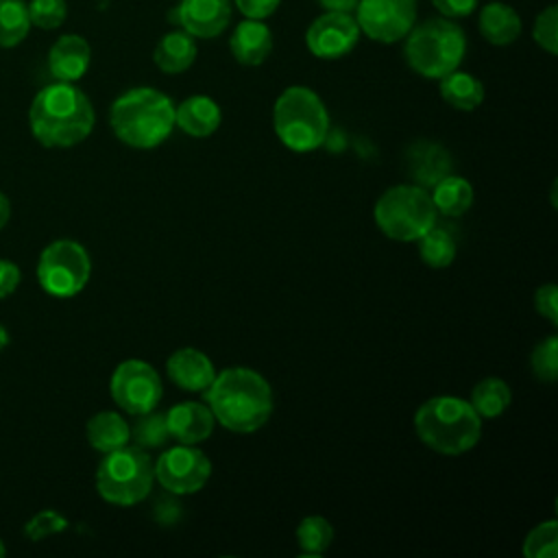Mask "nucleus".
I'll use <instances>...</instances> for the list:
<instances>
[{
    "label": "nucleus",
    "mask_w": 558,
    "mask_h": 558,
    "mask_svg": "<svg viewBox=\"0 0 558 558\" xmlns=\"http://www.w3.org/2000/svg\"><path fill=\"white\" fill-rule=\"evenodd\" d=\"M477 26L482 37L493 44V46H510L519 39L521 35V17L519 13L506 4V2H488L482 7L480 17H477Z\"/></svg>",
    "instance_id": "412c9836"
},
{
    "label": "nucleus",
    "mask_w": 558,
    "mask_h": 558,
    "mask_svg": "<svg viewBox=\"0 0 558 558\" xmlns=\"http://www.w3.org/2000/svg\"><path fill=\"white\" fill-rule=\"evenodd\" d=\"M222 111L218 102L209 96L196 94L181 100L174 107V126H179L190 137H209L218 131Z\"/></svg>",
    "instance_id": "aec40b11"
},
{
    "label": "nucleus",
    "mask_w": 558,
    "mask_h": 558,
    "mask_svg": "<svg viewBox=\"0 0 558 558\" xmlns=\"http://www.w3.org/2000/svg\"><path fill=\"white\" fill-rule=\"evenodd\" d=\"M155 471L148 453L137 445L118 447L96 469L98 495L113 506H135L148 497Z\"/></svg>",
    "instance_id": "0eeeda50"
},
{
    "label": "nucleus",
    "mask_w": 558,
    "mask_h": 558,
    "mask_svg": "<svg viewBox=\"0 0 558 558\" xmlns=\"http://www.w3.org/2000/svg\"><path fill=\"white\" fill-rule=\"evenodd\" d=\"M233 2H235V9L251 20H266L281 4V0H233Z\"/></svg>",
    "instance_id": "e433bc0d"
},
{
    "label": "nucleus",
    "mask_w": 558,
    "mask_h": 558,
    "mask_svg": "<svg viewBox=\"0 0 558 558\" xmlns=\"http://www.w3.org/2000/svg\"><path fill=\"white\" fill-rule=\"evenodd\" d=\"M414 432L421 442L442 456H462L482 436V418L473 405L453 395H438L414 412Z\"/></svg>",
    "instance_id": "20e7f679"
},
{
    "label": "nucleus",
    "mask_w": 558,
    "mask_h": 558,
    "mask_svg": "<svg viewBox=\"0 0 558 558\" xmlns=\"http://www.w3.org/2000/svg\"><path fill=\"white\" fill-rule=\"evenodd\" d=\"M534 307L536 312L547 318L551 325L558 323V290L554 283H545L534 294Z\"/></svg>",
    "instance_id": "c9c22d12"
},
{
    "label": "nucleus",
    "mask_w": 558,
    "mask_h": 558,
    "mask_svg": "<svg viewBox=\"0 0 558 558\" xmlns=\"http://www.w3.org/2000/svg\"><path fill=\"white\" fill-rule=\"evenodd\" d=\"M558 549V521L547 519L532 527L523 541L525 558H556Z\"/></svg>",
    "instance_id": "7c9ffc66"
},
{
    "label": "nucleus",
    "mask_w": 558,
    "mask_h": 558,
    "mask_svg": "<svg viewBox=\"0 0 558 558\" xmlns=\"http://www.w3.org/2000/svg\"><path fill=\"white\" fill-rule=\"evenodd\" d=\"M512 401L510 386L499 377H484L480 379L473 390L469 403L480 414V418H497L506 412Z\"/></svg>",
    "instance_id": "a878e982"
},
{
    "label": "nucleus",
    "mask_w": 558,
    "mask_h": 558,
    "mask_svg": "<svg viewBox=\"0 0 558 558\" xmlns=\"http://www.w3.org/2000/svg\"><path fill=\"white\" fill-rule=\"evenodd\" d=\"M87 440L89 445L100 451V453H109L118 447L129 445L131 440V427L129 423L111 410L98 412L87 421Z\"/></svg>",
    "instance_id": "5701e85b"
},
{
    "label": "nucleus",
    "mask_w": 558,
    "mask_h": 558,
    "mask_svg": "<svg viewBox=\"0 0 558 558\" xmlns=\"http://www.w3.org/2000/svg\"><path fill=\"white\" fill-rule=\"evenodd\" d=\"M432 203L436 207V214L456 218L462 216L471 209L473 205V185L458 174H447L442 177L434 187H432Z\"/></svg>",
    "instance_id": "393cba45"
},
{
    "label": "nucleus",
    "mask_w": 558,
    "mask_h": 558,
    "mask_svg": "<svg viewBox=\"0 0 558 558\" xmlns=\"http://www.w3.org/2000/svg\"><path fill=\"white\" fill-rule=\"evenodd\" d=\"M109 124L122 144L155 148L174 129V102L155 87H133L113 100Z\"/></svg>",
    "instance_id": "7ed1b4c3"
},
{
    "label": "nucleus",
    "mask_w": 558,
    "mask_h": 558,
    "mask_svg": "<svg viewBox=\"0 0 558 558\" xmlns=\"http://www.w3.org/2000/svg\"><path fill=\"white\" fill-rule=\"evenodd\" d=\"M4 551H7V549H4V545H2V541H0V556H4Z\"/></svg>",
    "instance_id": "79ce46f5"
},
{
    "label": "nucleus",
    "mask_w": 558,
    "mask_h": 558,
    "mask_svg": "<svg viewBox=\"0 0 558 558\" xmlns=\"http://www.w3.org/2000/svg\"><path fill=\"white\" fill-rule=\"evenodd\" d=\"M68 15V4L65 0H33L28 4V17L31 24L39 28H57L65 22Z\"/></svg>",
    "instance_id": "72a5a7b5"
},
{
    "label": "nucleus",
    "mask_w": 558,
    "mask_h": 558,
    "mask_svg": "<svg viewBox=\"0 0 558 558\" xmlns=\"http://www.w3.org/2000/svg\"><path fill=\"white\" fill-rule=\"evenodd\" d=\"M168 377L183 390L203 392L216 377L214 362L201 349L183 347L177 349L166 362Z\"/></svg>",
    "instance_id": "dca6fc26"
},
{
    "label": "nucleus",
    "mask_w": 558,
    "mask_h": 558,
    "mask_svg": "<svg viewBox=\"0 0 558 558\" xmlns=\"http://www.w3.org/2000/svg\"><path fill=\"white\" fill-rule=\"evenodd\" d=\"M272 129L286 148L310 153L325 144L329 135V113L314 89L290 85L275 100Z\"/></svg>",
    "instance_id": "39448f33"
},
{
    "label": "nucleus",
    "mask_w": 558,
    "mask_h": 558,
    "mask_svg": "<svg viewBox=\"0 0 558 558\" xmlns=\"http://www.w3.org/2000/svg\"><path fill=\"white\" fill-rule=\"evenodd\" d=\"M373 216L379 231L390 240L416 242L436 222V207L425 187L401 183L377 198Z\"/></svg>",
    "instance_id": "6e6552de"
},
{
    "label": "nucleus",
    "mask_w": 558,
    "mask_h": 558,
    "mask_svg": "<svg viewBox=\"0 0 558 558\" xmlns=\"http://www.w3.org/2000/svg\"><path fill=\"white\" fill-rule=\"evenodd\" d=\"M440 85V96L442 100L460 111H473L482 105L484 100V85L477 76L462 72V70H453L449 74H445L442 78H438Z\"/></svg>",
    "instance_id": "b1692460"
},
{
    "label": "nucleus",
    "mask_w": 558,
    "mask_h": 558,
    "mask_svg": "<svg viewBox=\"0 0 558 558\" xmlns=\"http://www.w3.org/2000/svg\"><path fill=\"white\" fill-rule=\"evenodd\" d=\"M405 163L412 181L421 187H434L442 177L451 174V155L436 142L416 140L405 153Z\"/></svg>",
    "instance_id": "f3484780"
},
{
    "label": "nucleus",
    "mask_w": 558,
    "mask_h": 558,
    "mask_svg": "<svg viewBox=\"0 0 558 558\" xmlns=\"http://www.w3.org/2000/svg\"><path fill=\"white\" fill-rule=\"evenodd\" d=\"M530 364L536 379L545 384H554L558 377V338L549 336L543 342H538L532 351Z\"/></svg>",
    "instance_id": "2f4dec72"
},
{
    "label": "nucleus",
    "mask_w": 558,
    "mask_h": 558,
    "mask_svg": "<svg viewBox=\"0 0 558 558\" xmlns=\"http://www.w3.org/2000/svg\"><path fill=\"white\" fill-rule=\"evenodd\" d=\"M325 11H340V13H353L357 7V0H316Z\"/></svg>",
    "instance_id": "ea45409f"
},
{
    "label": "nucleus",
    "mask_w": 558,
    "mask_h": 558,
    "mask_svg": "<svg viewBox=\"0 0 558 558\" xmlns=\"http://www.w3.org/2000/svg\"><path fill=\"white\" fill-rule=\"evenodd\" d=\"M96 116L89 98L72 83L57 81L37 92L28 109L35 140L48 148L81 144L94 129Z\"/></svg>",
    "instance_id": "f03ea898"
},
{
    "label": "nucleus",
    "mask_w": 558,
    "mask_h": 558,
    "mask_svg": "<svg viewBox=\"0 0 558 558\" xmlns=\"http://www.w3.org/2000/svg\"><path fill=\"white\" fill-rule=\"evenodd\" d=\"M9 218H11V203H9V198L0 192V229L9 222Z\"/></svg>",
    "instance_id": "a19ab883"
},
{
    "label": "nucleus",
    "mask_w": 558,
    "mask_h": 558,
    "mask_svg": "<svg viewBox=\"0 0 558 558\" xmlns=\"http://www.w3.org/2000/svg\"><path fill=\"white\" fill-rule=\"evenodd\" d=\"M168 17L194 39L196 37L211 39V37H218L229 26L231 2L229 0H179V4L170 11Z\"/></svg>",
    "instance_id": "4468645a"
},
{
    "label": "nucleus",
    "mask_w": 558,
    "mask_h": 558,
    "mask_svg": "<svg viewBox=\"0 0 558 558\" xmlns=\"http://www.w3.org/2000/svg\"><path fill=\"white\" fill-rule=\"evenodd\" d=\"M31 28L28 7L22 0H0V46H17Z\"/></svg>",
    "instance_id": "c85d7f7f"
},
{
    "label": "nucleus",
    "mask_w": 558,
    "mask_h": 558,
    "mask_svg": "<svg viewBox=\"0 0 558 558\" xmlns=\"http://www.w3.org/2000/svg\"><path fill=\"white\" fill-rule=\"evenodd\" d=\"M203 395L216 423L235 434L257 432L272 414L270 384L246 366H231L216 373Z\"/></svg>",
    "instance_id": "f257e3e1"
},
{
    "label": "nucleus",
    "mask_w": 558,
    "mask_h": 558,
    "mask_svg": "<svg viewBox=\"0 0 558 558\" xmlns=\"http://www.w3.org/2000/svg\"><path fill=\"white\" fill-rule=\"evenodd\" d=\"M170 438L183 445H196L211 436L216 418L207 403L201 401H183L172 405L166 412Z\"/></svg>",
    "instance_id": "2eb2a0df"
},
{
    "label": "nucleus",
    "mask_w": 558,
    "mask_h": 558,
    "mask_svg": "<svg viewBox=\"0 0 558 558\" xmlns=\"http://www.w3.org/2000/svg\"><path fill=\"white\" fill-rule=\"evenodd\" d=\"M89 61L92 48L81 35H61L48 52L50 74L63 83L78 81L87 72Z\"/></svg>",
    "instance_id": "a211bd4d"
},
{
    "label": "nucleus",
    "mask_w": 558,
    "mask_h": 558,
    "mask_svg": "<svg viewBox=\"0 0 558 558\" xmlns=\"http://www.w3.org/2000/svg\"><path fill=\"white\" fill-rule=\"evenodd\" d=\"M333 543V527L323 514H307L296 525V545L307 556H320Z\"/></svg>",
    "instance_id": "cd10ccee"
},
{
    "label": "nucleus",
    "mask_w": 558,
    "mask_h": 558,
    "mask_svg": "<svg viewBox=\"0 0 558 558\" xmlns=\"http://www.w3.org/2000/svg\"><path fill=\"white\" fill-rule=\"evenodd\" d=\"M353 13L368 39L397 44L416 24V0H357Z\"/></svg>",
    "instance_id": "f8f14e48"
},
{
    "label": "nucleus",
    "mask_w": 558,
    "mask_h": 558,
    "mask_svg": "<svg viewBox=\"0 0 558 558\" xmlns=\"http://www.w3.org/2000/svg\"><path fill=\"white\" fill-rule=\"evenodd\" d=\"M155 480L172 495H192L198 493L209 475L211 462L196 445L179 442L172 449H166L153 464Z\"/></svg>",
    "instance_id": "9b49d317"
},
{
    "label": "nucleus",
    "mask_w": 558,
    "mask_h": 558,
    "mask_svg": "<svg viewBox=\"0 0 558 558\" xmlns=\"http://www.w3.org/2000/svg\"><path fill=\"white\" fill-rule=\"evenodd\" d=\"M92 275V262L87 251L74 240L50 242L37 264L39 286L59 299L78 294Z\"/></svg>",
    "instance_id": "1a4fd4ad"
},
{
    "label": "nucleus",
    "mask_w": 558,
    "mask_h": 558,
    "mask_svg": "<svg viewBox=\"0 0 558 558\" xmlns=\"http://www.w3.org/2000/svg\"><path fill=\"white\" fill-rule=\"evenodd\" d=\"M432 4L438 9L442 17H466L475 11L477 0H432Z\"/></svg>",
    "instance_id": "4c0bfd02"
},
{
    "label": "nucleus",
    "mask_w": 558,
    "mask_h": 558,
    "mask_svg": "<svg viewBox=\"0 0 558 558\" xmlns=\"http://www.w3.org/2000/svg\"><path fill=\"white\" fill-rule=\"evenodd\" d=\"M155 65L166 74H181L196 61V41L185 31H170L166 33L155 50H153Z\"/></svg>",
    "instance_id": "4be33fe9"
},
{
    "label": "nucleus",
    "mask_w": 558,
    "mask_h": 558,
    "mask_svg": "<svg viewBox=\"0 0 558 558\" xmlns=\"http://www.w3.org/2000/svg\"><path fill=\"white\" fill-rule=\"evenodd\" d=\"M131 427V440L142 447V449H155L161 447L168 438V421H166V412H155L148 410L144 414L135 416V423L129 425Z\"/></svg>",
    "instance_id": "c756f323"
},
{
    "label": "nucleus",
    "mask_w": 558,
    "mask_h": 558,
    "mask_svg": "<svg viewBox=\"0 0 558 558\" xmlns=\"http://www.w3.org/2000/svg\"><path fill=\"white\" fill-rule=\"evenodd\" d=\"M403 39V57L423 78H442L458 70L466 52V35L449 17H432L414 24Z\"/></svg>",
    "instance_id": "423d86ee"
},
{
    "label": "nucleus",
    "mask_w": 558,
    "mask_h": 558,
    "mask_svg": "<svg viewBox=\"0 0 558 558\" xmlns=\"http://www.w3.org/2000/svg\"><path fill=\"white\" fill-rule=\"evenodd\" d=\"M418 253L421 259L429 268H447L456 259V238L453 233L442 225H432L418 240Z\"/></svg>",
    "instance_id": "bb28decb"
},
{
    "label": "nucleus",
    "mask_w": 558,
    "mask_h": 558,
    "mask_svg": "<svg viewBox=\"0 0 558 558\" xmlns=\"http://www.w3.org/2000/svg\"><path fill=\"white\" fill-rule=\"evenodd\" d=\"M360 35L362 33L353 13L325 11L307 26L305 46L314 57L333 61L349 54L355 48Z\"/></svg>",
    "instance_id": "ddd939ff"
},
{
    "label": "nucleus",
    "mask_w": 558,
    "mask_h": 558,
    "mask_svg": "<svg viewBox=\"0 0 558 558\" xmlns=\"http://www.w3.org/2000/svg\"><path fill=\"white\" fill-rule=\"evenodd\" d=\"M68 527V521L54 512V510H44L39 514H35L26 527H24V534L31 538V541H39L44 536H50V534H57L61 530Z\"/></svg>",
    "instance_id": "f704fd0d"
},
{
    "label": "nucleus",
    "mask_w": 558,
    "mask_h": 558,
    "mask_svg": "<svg viewBox=\"0 0 558 558\" xmlns=\"http://www.w3.org/2000/svg\"><path fill=\"white\" fill-rule=\"evenodd\" d=\"M20 283V268L9 262V259H0V299L9 296Z\"/></svg>",
    "instance_id": "58836bf2"
},
{
    "label": "nucleus",
    "mask_w": 558,
    "mask_h": 558,
    "mask_svg": "<svg viewBox=\"0 0 558 558\" xmlns=\"http://www.w3.org/2000/svg\"><path fill=\"white\" fill-rule=\"evenodd\" d=\"M229 50L240 65H262L272 50V33L264 20H242L231 37Z\"/></svg>",
    "instance_id": "6ab92c4d"
},
{
    "label": "nucleus",
    "mask_w": 558,
    "mask_h": 558,
    "mask_svg": "<svg viewBox=\"0 0 558 558\" xmlns=\"http://www.w3.org/2000/svg\"><path fill=\"white\" fill-rule=\"evenodd\" d=\"M532 37L534 41L549 54L558 52V7L549 4L545 7L532 26Z\"/></svg>",
    "instance_id": "473e14b6"
},
{
    "label": "nucleus",
    "mask_w": 558,
    "mask_h": 558,
    "mask_svg": "<svg viewBox=\"0 0 558 558\" xmlns=\"http://www.w3.org/2000/svg\"><path fill=\"white\" fill-rule=\"evenodd\" d=\"M109 390L113 401L126 412V414H144L148 410H155L163 388L157 371L144 362V360H124L116 366Z\"/></svg>",
    "instance_id": "9d476101"
}]
</instances>
